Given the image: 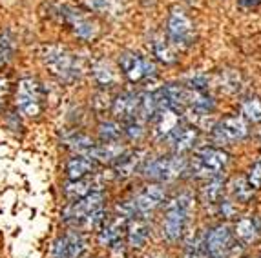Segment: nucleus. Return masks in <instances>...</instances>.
<instances>
[{
  "label": "nucleus",
  "mask_w": 261,
  "mask_h": 258,
  "mask_svg": "<svg viewBox=\"0 0 261 258\" xmlns=\"http://www.w3.org/2000/svg\"><path fill=\"white\" fill-rule=\"evenodd\" d=\"M42 60L53 77L64 84H73L83 75L81 60L71 51L61 46H46L42 49Z\"/></svg>",
  "instance_id": "1"
},
{
  "label": "nucleus",
  "mask_w": 261,
  "mask_h": 258,
  "mask_svg": "<svg viewBox=\"0 0 261 258\" xmlns=\"http://www.w3.org/2000/svg\"><path fill=\"white\" fill-rule=\"evenodd\" d=\"M192 204H194V198L190 193H179L168 200L165 220H163V237L168 242H177L183 237Z\"/></svg>",
  "instance_id": "2"
},
{
  "label": "nucleus",
  "mask_w": 261,
  "mask_h": 258,
  "mask_svg": "<svg viewBox=\"0 0 261 258\" xmlns=\"http://www.w3.org/2000/svg\"><path fill=\"white\" fill-rule=\"evenodd\" d=\"M46 102L48 95L44 89L42 82L37 78H22L17 84V95H15V104L17 109L28 118H39L46 111Z\"/></svg>",
  "instance_id": "3"
},
{
  "label": "nucleus",
  "mask_w": 261,
  "mask_h": 258,
  "mask_svg": "<svg viewBox=\"0 0 261 258\" xmlns=\"http://www.w3.org/2000/svg\"><path fill=\"white\" fill-rule=\"evenodd\" d=\"M105 202L106 197L102 191H93V193L86 195V197L73 200L71 204L62 209V220L66 224L71 225V228H86L88 229V222L95 213L105 209Z\"/></svg>",
  "instance_id": "4"
},
{
  "label": "nucleus",
  "mask_w": 261,
  "mask_h": 258,
  "mask_svg": "<svg viewBox=\"0 0 261 258\" xmlns=\"http://www.w3.org/2000/svg\"><path fill=\"white\" fill-rule=\"evenodd\" d=\"M188 169V162L183 156H157V158L144 160L141 171L146 178L155 182H168L183 175Z\"/></svg>",
  "instance_id": "5"
},
{
  "label": "nucleus",
  "mask_w": 261,
  "mask_h": 258,
  "mask_svg": "<svg viewBox=\"0 0 261 258\" xmlns=\"http://www.w3.org/2000/svg\"><path fill=\"white\" fill-rule=\"evenodd\" d=\"M51 15L57 17L59 22L68 24L73 29V33L81 40H84V42H92V40L97 39V35H99L97 22H93L92 18L86 17L83 11H79L75 8H70V6H53Z\"/></svg>",
  "instance_id": "6"
},
{
  "label": "nucleus",
  "mask_w": 261,
  "mask_h": 258,
  "mask_svg": "<svg viewBox=\"0 0 261 258\" xmlns=\"http://www.w3.org/2000/svg\"><path fill=\"white\" fill-rule=\"evenodd\" d=\"M166 35L172 48L187 49L194 44L196 39L194 24L181 8H172L170 11L168 22H166Z\"/></svg>",
  "instance_id": "7"
},
{
  "label": "nucleus",
  "mask_w": 261,
  "mask_h": 258,
  "mask_svg": "<svg viewBox=\"0 0 261 258\" xmlns=\"http://www.w3.org/2000/svg\"><path fill=\"white\" fill-rule=\"evenodd\" d=\"M228 164V153L218 147H205L201 149L194 160L190 162V168L196 177L203 178H212L221 175V171Z\"/></svg>",
  "instance_id": "8"
},
{
  "label": "nucleus",
  "mask_w": 261,
  "mask_h": 258,
  "mask_svg": "<svg viewBox=\"0 0 261 258\" xmlns=\"http://www.w3.org/2000/svg\"><path fill=\"white\" fill-rule=\"evenodd\" d=\"M119 68H121V73L134 84L148 80L155 75V66L148 58L134 51H124L119 55Z\"/></svg>",
  "instance_id": "9"
},
{
  "label": "nucleus",
  "mask_w": 261,
  "mask_h": 258,
  "mask_svg": "<svg viewBox=\"0 0 261 258\" xmlns=\"http://www.w3.org/2000/svg\"><path fill=\"white\" fill-rule=\"evenodd\" d=\"M232 240H234V235L226 224L216 225L206 231L203 235L205 258H226L232 249Z\"/></svg>",
  "instance_id": "10"
},
{
  "label": "nucleus",
  "mask_w": 261,
  "mask_h": 258,
  "mask_svg": "<svg viewBox=\"0 0 261 258\" xmlns=\"http://www.w3.org/2000/svg\"><path fill=\"white\" fill-rule=\"evenodd\" d=\"M247 135L248 127L240 116H226V118L219 120L212 129V138L218 144H223V146L241 142Z\"/></svg>",
  "instance_id": "11"
},
{
  "label": "nucleus",
  "mask_w": 261,
  "mask_h": 258,
  "mask_svg": "<svg viewBox=\"0 0 261 258\" xmlns=\"http://www.w3.org/2000/svg\"><path fill=\"white\" fill-rule=\"evenodd\" d=\"M163 202H165V189L161 184H148L132 200L135 216H143V218L152 215Z\"/></svg>",
  "instance_id": "12"
},
{
  "label": "nucleus",
  "mask_w": 261,
  "mask_h": 258,
  "mask_svg": "<svg viewBox=\"0 0 261 258\" xmlns=\"http://www.w3.org/2000/svg\"><path fill=\"white\" fill-rule=\"evenodd\" d=\"M86 251V238L83 233L68 231L53 244V258H81Z\"/></svg>",
  "instance_id": "13"
},
{
  "label": "nucleus",
  "mask_w": 261,
  "mask_h": 258,
  "mask_svg": "<svg viewBox=\"0 0 261 258\" xmlns=\"http://www.w3.org/2000/svg\"><path fill=\"white\" fill-rule=\"evenodd\" d=\"M126 222L128 220L121 215L106 216V220L102 222L97 231H99V244L105 247H115L119 245V242L122 240L124 233H126Z\"/></svg>",
  "instance_id": "14"
},
{
  "label": "nucleus",
  "mask_w": 261,
  "mask_h": 258,
  "mask_svg": "<svg viewBox=\"0 0 261 258\" xmlns=\"http://www.w3.org/2000/svg\"><path fill=\"white\" fill-rule=\"evenodd\" d=\"M181 115L183 113L175 111V109H159L155 115L152 116V122H153V133L157 135L159 138H166L172 133H174L175 129L181 127Z\"/></svg>",
  "instance_id": "15"
},
{
  "label": "nucleus",
  "mask_w": 261,
  "mask_h": 258,
  "mask_svg": "<svg viewBox=\"0 0 261 258\" xmlns=\"http://www.w3.org/2000/svg\"><path fill=\"white\" fill-rule=\"evenodd\" d=\"M139 102H141V95H137V93H121L117 99L113 100L112 111L117 118L132 120V118H137Z\"/></svg>",
  "instance_id": "16"
},
{
  "label": "nucleus",
  "mask_w": 261,
  "mask_h": 258,
  "mask_svg": "<svg viewBox=\"0 0 261 258\" xmlns=\"http://www.w3.org/2000/svg\"><path fill=\"white\" fill-rule=\"evenodd\" d=\"M143 153H139V151L122 153L121 156L113 160V171H115V175L119 178H128L143 166Z\"/></svg>",
  "instance_id": "17"
},
{
  "label": "nucleus",
  "mask_w": 261,
  "mask_h": 258,
  "mask_svg": "<svg viewBox=\"0 0 261 258\" xmlns=\"http://www.w3.org/2000/svg\"><path fill=\"white\" fill-rule=\"evenodd\" d=\"M150 237V228L146 218L143 216H132L126 222V238L132 247H143Z\"/></svg>",
  "instance_id": "18"
},
{
  "label": "nucleus",
  "mask_w": 261,
  "mask_h": 258,
  "mask_svg": "<svg viewBox=\"0 0 261 258\" xmlns=\"http://www.w3.org/2000/svg\"><path fill=\"white\" fill-rule=\"evenodd\" d=\"M97 169V162H93L92 158H88L84 155H75L68 160L66 164V175L70 180H79V178H86L90 175H93V171Z\"/></svg>",
  "instance_id": "19"
},
{
  "label": "nucleus",
  "mask_w": 261,
  "mask_h": 258,
  "mask_svg": "<svg viewBox=\"0 0 261 258\" xmlns=\"http://www.w3.org/2000/svg\"><path fill=\"white\" fill-rule=\"evenodd\" d=\"M170 144H172V149L175 153H185V151L192 149L194 144L197 140V129L196 127H188V125H181L174 131V133L168 137Z\"/></svg>",
  "instance_id": "20"
},
{
  "label": "nucleus",
  "mask_w": 261,
  "mask_h": 258,
  "mask_svg": "<svg viewBox=\"0 0 261 258\" xmlns=\"http://www.w3.org/2000/svg\"><path fill=\"white\" fill-rule=\"evenodd\" d=\"M62 144H64V147H68L70 151H73L75 155L90 156V153H92V149L95 147L97 142L92 137H88V135L73 131V133H68V135L62 137Z\"/></svg>",
  "instance_id": "21"
},
{
  "label": "nucleus",
  "mask_w": 261,
  "mask_h": 258,
  "mask_svg": "<svg viewBox=\"0 0 261 258\" xmlns=\"http://www.w3.org/2000/svg\"><path fill=\"white\" fill-rule=\"evenodd\" d=\"M93 191H100V187H99V182L95 178H92V175L86 178H79V180H70L64 187L66 197L70 198L71 202L93 193Z\"/></svg>",
  "instance_id": "22"
},
{
  "label": "nucleus",
  "mask_w": 261,
  "mask_h": 258,
  "mask_svg": "<svg viewBox=\"0 0 261 258\" xmlns=\"http://www.w3.org/2000/svg\"><path fill=\"white\" fill-rule=\"evenodd\" d=\"M232 235L241 244H252L257 238V235H259V224H257V220L254 216H243L241 220H238Z\"/></svg>",
  "instance_id": "23"
},
{
  "label": "nucleus",
  "mask_w": 261,
  "mask_h": 258,
  "mask_svg": "<svg viewBox=\"0 0 261 258\" xmlns=\"http://www.w3.org/2000/svg\"><path fill=\"white\" fill-rule=\"evenodd\" d=\"M223 185H225V180L221 178V175L208 178V182H206V184L203 185V189H201V198H203V202L218 204L219 200H221Z\"/></svg>",
  "instance_id": "24"
},
{
  "label": "nucleus",
  "mask_w": 261,
  "mask_h": 258,
  "mask_svg": "<svg viewBox=\"0 0 261 258\" xmlns=\"http://www.w3.org/2000/svg\"><path fill=\"white\" fill-rule=\"evenodd\" d=\"M122 125L117 124V122H102L99 125V138L102 144H108V142H119L122 137Z\"/></svg>",
  "instance_id": "25"
},
{
  "label": "nucleus",
  "mask_w": 261,
  "mask_h": 258,
  "mask_svg": "<svg viewBox=\"0 0 261 258\" xmlns=\"http://www.w3.org/2000/svg\"><path fill=\"white\" fill-rule=\"evenodd\" d=\"M15 53V39L9 29L0 31V66L8 64Z\"/></svg>",
  "instance_id": "26"
},
{
  "label": "nucleus",
  "mask_w": 261,
  "mask_h": 258,
  "mask_svg": "<svg viewBox=\"0 0 261 258\" xmlns=\"http://www.w3.org/2000/svg\"><path fill=\"white\" fill-rule=\"evenodd\" d=\"M254 189L250 187L248 180L245 177H240V178H234L230 184V195L238 200V202H247L248 198L252 197Z\"/></svg>",
  "instance_id": "27"
},
{
  "label": "nucleus",
  "mask_w": 261,
  "mask_h": 258,
  "mask_svg": "<svg viewBox=\"0 0 261 258\" xmlns=\"http://www.w3.org/2000/svg\"><path fill=\"white\" fill-rule=\"evenodd\" d=\"M241 115L248 122H261V100L252 96L241 104Z\"/></svg>",
  "instance_id": "28"
},
{
  "label": "nucleus",
  "mask_w": 261,
  "mask_h": 258,
  "mask_svg": "<svg viewBox=\"0 0 261 258\" xmlns=\"http://www.w3.org/2000/svg\"><path fill=\"white\" fill-rule=\"evenodd\" d=\"M93 77H95V80L99 82L100 86H110V84L115 82V73H113L112 66L106 60H100L93 66Z\"/></svg>",
  "instance_id": "29"
},
{
  "label": "nucleus",
  "mask_w": 261,
  "mask_h": 258,
  "mask_svg": "<svg viewBox=\"0 0 261 258\" xmlns=\"http://www.w3.org/2000/svg\"><path fill=\"white\" fill-rule=\"evenodd\" d=\"M152 51H153V55H155L161 62H165V64H172V62L175 60L170 42H166V40H163V39L152 40Z\"/></svg>",
  "instance_id": "30"
},
{
  "label": "nucleus",
  "mask_w": 261,
  "mask_h": 258,
  "mask_svg": "<svg viewBox=\"0 0 261 258\" xmlns=\"http://www.w3.org/2000/svg\"><path fill=\"white\" fill-rule=\"evenodd\" d=\"M122 133L126 135L130 140H139L141 137L144 135V125L143 122L139 120V118H132V120H128L126 127L122 129Z\"/></svg>",
  "instance_id": "31"
},
{
  "label": "nucleus",
  "mask_w": 261,
  "mask_h": 258,
  "mask_svg": "<svg viewBox=\"0 0 261 258\" xmlns=\"http://www.w3.org/2000/svg\"><path fill=\"white\" fill-rule=\"evenodd\" d=\"M185 258H205V249H203V235L194 238V242L187 245Z\"/></svg>",
  "instance_id": "32"
},
{
  "label": "nucleus",
  "mask_w": 261,
  "mask_h": 258,
  "mask_svg": "<svg viewBox=\"0 0 261 258\" xmlns=\"http://www.w3.org/2000/svg\"><path fill=\"white\" fill-rule=\"evenodd\" d=\"M9 95H11V82L8 77H0V111L6 108Z\"/></svg>",
  "instance_id": "33"
},
{
  "label": "nucleus",
  "mask_w": 261,
  "mask_h": 258,
  "mask_svg": "<svg viewBox=\"0 0 261 258\" xmlns=\"http://www.w3.org/2000/svg\"><path fill=\"white\" fill-rule=\"evenodd\" d=\"M247 180H248V184H250V187H252V189L261 187V160H259V162H256L252 168H250V173H248Z\"/></svg>",
  "instance_id": "34"
},
{
  "label": "nucleus",
  "mask_w": 261,
  "mask_h": 258,
  "mask_svg": "<svg viewBox=\"0 0 261 258\" xmlns=\"http://www.w3.org/2000/svg\"><path fill=\"white\" fill-rule=\"evenodd\" d=\"M240 6L241 8H247V9H252L261 6V0H240Z\"/></svg>",
  "instance_id": "35"
},
{
  "label": "nucleus",
  "mask_w": 261,
  "mask_h": 258,
  "mask_svg": "<svg viewBox=\"0 0 261 258\" xmlns=\"http://www.w3.org/2000/svg\"><path fill=\"white\" fill-rule=\"evenodd\" d=\"M232 211H234V207H232L230 200H223L221 202V213L223 215H232Z\"/></svg>",
  "instance_id": "36"
},
{
  "label": "nucleus",
  "mask_w": 261,
  "mask_h": 258,
  "mask_svg": "<svg viewBox=\"0 0 261 258\" xmlns=\"http://www.w3.org/2000/svg\"><path fill=\"white\" fill-rule=\"evenodd\" d=\"M259 258H261V254H259Z\"/></svg>",
  "instance_id": "37"
}]
</instances>
